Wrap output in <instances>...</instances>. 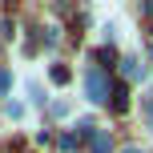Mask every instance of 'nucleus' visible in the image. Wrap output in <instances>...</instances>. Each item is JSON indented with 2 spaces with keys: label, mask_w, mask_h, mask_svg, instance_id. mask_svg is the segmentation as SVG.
<instances>
[{
  "label": "nucleus",
  "mask_w": 153,
  "mask_h": 153,
  "mask_svg": "<svg viewBox=\"0 0 153 153\" xmlns=\"http://www.w3.org/2000/svg\"><path fill=\"white\" fill-rule=\"evenodd\" d=\"M85 89H89L93 101H105V97H109V76L101 73V69H89V76H85Z\"/></svg>",
  "instance_id": "nucleus-1"
},
{
  "label": "nucleus",
  "mask_w": 153,
  "mask_h": 153,
  "mask_svg": "<svg viewBox=\"0 0 153 153\" xmlns=\"http://www.w3.org/2000/svg\"><path fill=\"white\" fill-rule=\"evenodd\" d=\"M125 153H141V149H125Z\"/></svg>",
  "instance_id": "nucleus-5"
},
{
  "label": "nucleus",
  "mask_w": 153,
  "mask_h": 153,
  "mask_svg": "<svg viewBox=\"0 0 153 153\" xmlns=\"http://www.w3.org/2000/svg\"><path fill=\"white\" fill-rule=\"evenodd\" d=\"M109 97H113V109H125V105H129V97H125V89H117V93H109Z\"/></svg>",
  "instance_id": "nucleus-2"
},
{
  "label": "nucleus",
  "mask_w": 153,
  "mask_h": 153,
  "mask_svg": "<svg viewBox=\"0 0 153 153\" xmlns=\"http://www.w3.org/2000/svg\"><path fill=\"white\" fill-rule=\"evenodd\" d=\"M53 81L65 85V81H69V69H65V65H53Z\"/></svg>",
  "instance_id": "nucleus-3"
},
{
  "label": "nucleus",
  "mask_w": 153,
  "mask_h": 153,
  "mask_svg": "<svg viewBox=\"0 0 153 153\" xmlns=\"http://www.w3.org/2000/svg\"><path fill=\"white\" fill-rule=\"evenodd\" d=\"M4 89H8V73L0 69V93H4Z\"/></svg>",
  "instance_id": "nucleus-4"
}]
</instances>
